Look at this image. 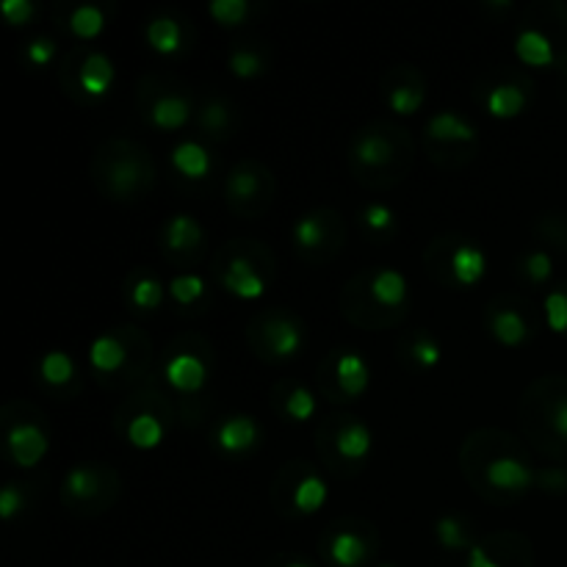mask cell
Masks as SVG:
<instances>
[{
	"label": "cell",
	"mask_w": 567,
	"mask_h": 567,
	"mask_svg": "<svg viewBox=\"0 0 567 567\" xmlns=\"http://www.w3.org/2000/svg\"><path fill=\"white\" fill-rule=\"evenodd\" d=\"M327 501V485L321 482L319 476H308V479H302L299 488L293 490V504L299 512L304 515H311V512H319Z\"/></svg>",
	"instance_id": "20"
},
{
	"label": "cell",
	"mask_w": 567,
	"mask_h": 567,
	"mask_svg": "<svg viewBox=\"0 0 567 567\" xmlns=\"http://www.w3.org/2000/svg\"><path fill=\"white\" fill-rule=\"evenodd\" d=\"M266 335H269L272 352L277 358H293L299 352V346H302V332L296 330V324H291L285 319L272 321L269 330H266Z\"/></svg>",
	"instance_id": "17"
},
{
	"label": "cell",
	"mask_w": 567,
	"mask_h": 567,
	"mask_svg": "<svg viewBox=\"0 0 567 567\" xmlns=\"http://www.w3.org/2000/svg\"><path fill=\"white\" fill-rule=\"evenodd\" d=\"M225 288L230 293H236L238 299H257V296H264V291H266L260 274L252 269V264H249V260H244V257H236L233 264L228 266Z\"/></svg>",
	"instance_id": "3"
},
{
	"label": "cell",
	"mask_w": 567,
	"mask_h": 567,
	"mask_svg": "<svg viewBox=\"0 0 567 567\" xmlns=\"http://www.w3.org/2000/svg\"><path fill=\"white\" fill-rule=\"evenodd\" d=\"M335 376L346 396H360L368 387V366L360 355H340L335 363Z\"/></svg>",
	"instance_id": "6"
},
{
	"label": "cell",
	"mask_w": 567,
	"mask_h": 567,
	"mask_svg": "<svg viewBox=\"0 0 567 567\" xmlns=\"http://www.w3.org/2000/svg\"><path fill=\"white\" fill-rule=\"evenodd\" d=\"M394 158V147L387 144V139L382 136H366L358 144V161L366 166H382Z\"/></svg>",
	"instance_id": "25"
},
{
	"label": "cell",
	"mask_w": 567,
	"mask_h": 567,
	"mask_svg": "<svg viewBox=\"0 0 567 567\" xmlns=\"http://www.w3.org/2000/svg\"><path fill=\"white\" fill-rule=\"evenodd\" d=\"M293 236H296V241H299L302 246H319L321 238H324V228H321L319 219H302V222L296 225Z\"/></svg>",
	"instance_id": "35"
},
{
	"label": "cell",
	"mask_w": 567,
	"mask_h": 567,
	"mask_svg": "<svg viewBox=\"0 0 567 567\" xmlns=\"http://www.w3.org/2000/svg\"><path fill=\"white\" fill-rule=\"evenodd\" d=\"M72 374H75V366L64 352H51V355H45V360H42V376H45V382H51V385H67L72 379Z\"/></svg>",
	"instance_id": "26"
},
{
	"label": "cell",
	"mask_w": 567,
	"mask_h": 567,
	"mask_svg": "<svg viewBox=\"0 0 567 567\" xmlns=\"http://www.w3.org/2000/svg\"><path fill=\"white\" fill-rule=\"evenodd\" d=\"M111 183H114V189H116V191L130 189V186L136 183V166H134V163H119V166L114 169V178H111Z\"/></svg>",
	"instance_id": "44"
},
{
	"label": "cell",
	"mask_w": 567,
	"mask_h": 567,
	"mask_svg": "<svg viewBox=\"0 0 567 567\" xmlns=\"http://www.w3.org/2000/svg\"><path fill=\"white\" fill-rule=\"evenodd\" d=\"M332 559L335 564L340 567H358L363 559H366V545L358 534H349V532H340L335 540H332Z\"/></svg>",
	"instance_id": "21"
},
{
	"label": "cell",
	"mask_w": 567,
	"mask_h": 567,
	"mask_svg": "<svg viewBox=\"0 0 567 567\" xmlns=\"http://www.w3.org/2000/svg\"><path fill=\"white\" fill-rule=\"evenodd\" d=\"M382 567H390V564H382Z\"/></svg>",
	"instance_id": "49"
},
{
	"label": "cell",
	"mask_w": 567,
	"mask_h": 567,
	"mask_svg": "<svg viewBox=\"0 0 567 567\" xmlns=\"http://www.w3.org/2000/svg\"><path fill=\"white\" fill-rule=\"evenodd\" d=\"M429 136L441 142H473L476 130L457 114H438L429 119Z\"/></svg>",
	"instance_id": "12"
},
{
	"label": "cell",
	"mask_w": 567,
	"mask_h": 567,
	"mask_svg": "<svg viewBox=\"0 0 567 567\" xmlns=\"http://www.w3.org/2000/svg\"><path fill=\"white\" fill-rule=\"evenodd\" d=\"M526 106V95H523L517 86H496V89L488 95V111L496 119H512L523 111Z\"/></svg>",
	"instance_id": "13"
},
{
	"label": "cell",
	"mask_w": 567,
	"mask_h": 567,
	"mask_svg": "<svg viewBox=\"0 0 567 567\" xmlns=\"http://www.w3.org/2000/svg\"><path fill=\"white\" fill-rule=\"evenodd\" d=\"M438 540L446 545V548H462L465 545V534H462V526L454 520V517H441L438 520Z\"/></svg>",
	"instance_id": "34"
},
{
	"label": "cell",
	"mask_w": 567,
	"mask_h": 567,
	"mask_svg": "<svg viewBox=\"0 0 567 567\" xmlns=\"http://www.w3.org/2000/svg\"><path fill=\"white\" fill-rule=\"evenodd\" d=\"M423 103V92H418L415 86H399V89L390 92V108L402 116H410L421 108Z\"/></svg>",
	"instance_id": "29"
},
{
	"label": "cell",
	"mask_w": 567,
	"mask_h": 567,
	"mask_svg": "<svg viewBox=\"0 0 567 567\" xmlns=\"http://www.w3.org/2000/svg\"><path fill=\"white\" fill-rule=\"evenodd\" d=\"M103 25H106V20L98 6H78L70 17V28L80 39H95L103 31Z\"/></svg>",
	"instance_id": "24"
},
{
	"label": "cell",
	"mask_w": 567,
	"mask_h": 567,
	"mask_svg": "<svg viewBox=\"0 0 567 567\" xmlns=\"http://www.w3.org/2000/svg\"><path fill=\"white\" fill-rule=\"evenodd\" d=\"M191 108L183 98H161L155 106H153V122L163 130H174L186 125Z\"/></svg>",
	"instance_id": "19"
},
{
	"label": "cell",
	"mask_w": 567,
	"mask_h": 567,
	"mask_svg": "<svg viewBox=\"0 0 567 567\" xmlns=\"http://www.w3.org/2000/svg\"><path fill=\"white\" fill-rule=\"evenodd\" d=\"M200 225L191 219V216H174L166 228V241L172 249H189L200 241Z\"/></svg>",
	"instance_id": "22"
},
{
	"label": "cell",
	"mask_w": 567,
	"mask_h": 567,
	"mask_svg": "<svg viewBox=\"0 0 567 567\" xmlns=\"http://www.w3.org/2000/svg\"><path fill=\"white\" fill-rule=\"evenodd\" d=\"M0 9H4V17L12 25H25L33 17V4H31V0H6Z\"/></svg>",
	"instance_id": "36"
},
{
	"label": "cell",
	"mask_w": 567,
	"mask_h": 567,
	"mask_svg": "<svg viewBox=\"0 0 567 567\" xmlns=\"http://www.w3.org/2000/svg\"><path fill=\"white\" fill-rule=\"evenodd\" d=\"M485 252L476 249V246H460L454 255H451V272L457 277V283L462 285H473L485 277Z\"/></svg>",
	"instance_id": "9"
},
{
	"label": "cell",
	"mask_w": 567,
	"mask_h": 567,
	"mask_svg": "<svg viewBox=\"0 0 567 567\" xmlns=\"http://www.w3.org/2000/svg\"><path fill=\"white\" fill-rule=\"evenodd\" d=\"M161 299H163V288H161V283H158V280H153V277H142V280L134 285V302L139 304V308H144V311L158 308Z\"/></svg>",
	"instance_id": "33"
},
{
	"label": "cell",
	"mask_w": 567,
	"mask_h": 567,
	"mask_svg": "<svg viewBox=\"0 0 567 567\" xmlns=\"http://www.w3.org/2000/svg\"><path fill=\"white\" fill-rule=\"evenodd\" d=\"M255 438H257V426L246 415H236V418L225 421L219 429V446L230 454L246 451L255 443Z\"/></svg>",
	"instance_id": "8"
},
{
	"label": "cell",
	"mask_w": 567,
	"mask_h": 567,
	"mask_svg": "<svg viewBox=\"0 0 567 567\" xmlns=\"http://www.w3.org/2000/svg\"><path fill=\"white\" fill-rule=\"evenodd\" d=\"M413 355H415V360L421 363V366H426V368H432V366H438L441 363V349H438V343H432V340H418L415 346H413Z\"/></svg>",
	"instance_id": "38"
},
{
	"label": "cell",
	"mask_w": 567,
	"mask_h": 567,
	"mask_svg": "<svg viewBox=\"0 0 567 567\" xmlns=\"http://www.w3.org/2000/svg\"><path fill=\"white\" fill-rule=\"evenodd\" d=\"M493 332L501 343L517 346L523 338H526V321H523V316L515 313V311H501L493 319Z\"/></svg>",
	"instance_id": "23"
},
{
	"label": "cell",
	"mask_w": 567,
	"mask_h": 567,
	"mask_svg": "<svg viewBox=\"0 0 567 567\" xmlns=\"http://www.w3.org/2000/svg\"><path fill=\"white\" fill-rule=\"evenodd\" d=\"M468 567H501V564H496V562L485 553V548L473 545V548H470V556H468Z\"/></svg>",
	"instance_id": "46"
},
{
	"label": "cell",
	"mask_w": 567,
	"mask_h": 567,
	"mask_svg": "<svg viewBox=\"0 0 567 567\" xmlns=\"http://www.w3.org/2000/svg\"><path fill=\"white\" fill-rule=\"evenodd\" d=\"M230 191L236 197L246 200V197H252L257 191V178H255L252 172H236L233 178H230Z\"/></svg>",
	"instance_id": "41"
},
{
	"label": "cell",
	"mask_w": 567,
	"mask_h": 567,
	"mask_svg": "<svg viewBox=\"0 0 567 567\" xmlns=\"http://www.w3.org/2000/svg\"><path fill=\"white\" fill-rule=\"evenodd\" d=\"M488 482L501 490H526L532 485V470L520 460L501 457L488 465Z\"/></svg>",
	"instance_id": "4"
},
{
	"label": "cell",
	"mask_w": 567,
	"mask_h": 567,
	"mask_svg": "<svg viewBox=\"0 0 567 567\" xmlns=\"http://www.w3.org/2000/svg\"><path fill=\"white\" fill-rule=\"evenodd\" d=\"M338 454L346 460H360L371 451V432L363 423H349L338 432Z\"/></svg>",
	"instance_id": "14"
},
{
	"label": "cell",
	"mask_w": 567,
	"mask_h": 567,
	"mask_svg": "<svg viewBox=\"0 0 567 567\" xmlns=\"http://www.w3.org/2000/svg\"><path fill=\"white\" fill-rule=\"evenodd\" d=\"M23 509V496L17 488H6L4 493H0V517H14L17 512Z\"/></svg>",
	"instance_id": "43"
},
{
	"label": "cell",
	"mask_w": 567,
	"mask_h": 567,
	"mask_svg": "<svg viewBox=\"0 0 567 567\" xmlns=\"http://www.w3.org/2000/svg\"><path fill=\"white\" fill-rule=\"evenodd\" d=\"M371 293L379 304H385V308H396V304H402L407 296V280L394 269H385L374 277Z\"/></svg>",
	"instance_id": "11"
},
{
	"label": "cell",
	"mask_w": 567,
	"mask_h": 567,
	"mask_svg": "<svg viewBox=\"0 0 567 567\" xmlns=\"http://www.w3.org/2000/svg\"><path fill=\"white\" fill-rule=\"evenodd\" d=\"M553 429L562 434V438H567V402L556 404V410H553Z\"/></svg>",
	"instance_id": "47"
},
{
	"label": "cell",
	"mask_w": 567,
	"mask_h": 567,
	"mask_svg": "<svg viewBox=\"0 0 567 567\" xmlns=\"http://www.w3.org/2000/svg\"><path fill=\"white\" fill-rule=\"evenodd\" d=\"M288 567H308V564H302V562H293V564H288Z\"/></svg>",
	"instance_id": "48"
},
{
	"label": "cell",
	"mask_w": 567,
	"mask_h": 567,
	"mask_svg": "<svg viewBox=\"0 0 567 567\" xmlns=\"http://www.w3.org/2000/svg\"><path fill=\"white\" fill-rule=\"evenodd\" d=\"M285 410L296 421H308L316 413V399H313V394H311L308 387H293V394L288 396Z\"/></svg>",
	"instance_id": "32"
},
{
	"label": "cell",
	"mask_w": 567,
	"mask_h": 567,
	"mask_svg": "<svg viewBox=\"0 0 567 567\" xmlns=\"http://www.w3.org/2000/svg\"><path fill=\"white\" fill-rule=\"evenodd\" d=\"M67 490L75 498H92L98 493V476L92 470H86V468H75L67 476Z\"/></svg>",
	"instance_id": "31"
},
{
	"label": "cell",
	"mask_w": 567,
	"mask_h": 567,
	"mask_svg": "<svg viewBox=\"0 0 567 567\" xmlns=\"http://www.w3.org/2000/svg\"><path fill=\"white\" fill-rule=\"evenodd\" d=\"M147 39L155 53L161 56H169V53H178L181 48V25L169 20V17H158L147 25Z\"/></svg>",
	"instance_id": "15"
},
{
	"label": "cell",
	"mask_w": 567,
	"mask_h": 567,
	"mask_svg": "<svg viewBox=\"0 0 567 567\" xmlns=\"http://www.w3.org/2000/svg\"><path fill=\"white\" fill-rule=\"evenodd\" d=\"M551 257L545 255V252H534V255H529V260H526V272H529V277L532 280H537V283H543V280H548L551 277Z\"/></svg>",
	"instance_id": "39"
},
{
	"label": "cell",
	"mask_w": 567,
	"mask_h": 567,
	"mask_svg": "<svg viewBox=\"0 0 567 567\" xmlns=\"http://www.w3.org/2000/svg\"><path fill=\"white\" fill-rule=\"evenodd\" d=\"M114 80V67L103 53H92L80 67V86L89 98H103Z\"/></svg>",
	"instance_id": "5"
},
{
	"label": "cell",
	"mask_w": 567,
	"mask_h": 567,
	"mask_svg": "<svg viewBox=\"0 0 567 567\" xmlns=\"http://www.w3.org/2000/svg\"><path fill=\"white\" fill-rule=\"evenodd\" d=\"M202 119H205L208 127H222L228 122V111H225V106L213 103V106H208V111L202 114Z\"/></svg>",
	"instance_id": "45"
},
{
	"label": "cell",
	"mask_w": 567,
	"mask_h": 567,
	"mask_svg": "<svg viewBox=\"0 0 567 567\" xmlns=\"http://www.w3.org/2000/svg\"><path fill=\"white\" fill-rule=\"evenodd\" d=\"M366 225L371 230H387L390 225H394V213H390V208H385V205H368L366 208Z\"/></svg>",
	"instance_id": "40"
},
{
	"label": "cell",
	"mask_w": 567,
	"mask_h": 567,
	"mask_svg": "<svg viewBox=\"0 0 567 567\" xmlns=\"http://www.w3.org/2000/svg\"><path fill=\"white\" fill-rule=\"evenodd\" d=\"M545 319H548V327L553 332L567 330V293L553 291V293L545 296Z\"/></svg>",
	"instance_id": "30"
},
{
	"label": "cell",
	"mask_w": 567,
	"mask_h": 567,
	"mask_svg": "<svg viewBox=\"0 0 567 567\" xmlns=\"http://www.w3.org/2000/svg\"><path fill=\"white\" fill-rule=\"evenodd\" d=\"M249 12L246 0H213L210 4V17L222 25H238Z\"/></svg>",
	"instance_id": "27"
},
{
	"label": "cell",
	"mask_w": 567,
	"mask_h": 567,
	"mask_svg": "<svg viewBox=\"0 0 567 567\" xmlns=\"http://www.w3.org/2000/svg\"><path fill=\"white\" fill-rule=\"evenodd\" d=\"M9 451L17 460V465L33 468L42 457H45V451H48L45 432H42L39 426H33V423L12 426V432H9Z\"/></svg>",
	"instance_id": "1"
},
{
	"label": "cell",
	"mask_w": 567,
	"mask_h": 567,
	"mask_svg": "<svg viewBox=\"0 0 567 567\" xmlns=\"http://www.w3.org/2000/svg\"><path fill=\"white\" fill-rule=\"evenodd\" d=\"M230 70H233V75H238V78H252V75L260 72V59H257L255 53L238 51V53H233V59H230Z\"/></svg>",
	"instance_id": "37"
},
{
	"label": "cell",
	"mask_w": 567,
	"mask_h": 567,
	"mask_svg": "<svg viewBox=\"0 0 567 567\" xmlns=\"http://www.w3.org/2000/svg\"><path fill=\"white\" fill-rule=\"evenodd\" d=\"M166 382L172 387L183 390V394H194L205 382V366L194 355H178L166 363Z\"/></svg>",
	"instance_id": "2"
},
{
	"label": "cell",
	"mask_w": 567,
	"mask_h": 567,
	"mask_svg": "<svg viewBox=\"0 0 567 567\" xmlns=\"http://www.w3.org/2000/svg\"><path fill=\"white\" fill-rule=\"evenodd\" d=\"M89 358H92V366L98 371H116L122 363H125V346L111 338V335H103L92 343L89 349Z\"/></svg>",
	"instance_id": "18"
},
{
	"label": "cell",
	"mask_w": 567,
	"mask_h": 567,
	"mask_svg": "<svg viewBox=\"0 0 567 567\" xmlns=\"http://www.w3.org/2000/svg\"><path fill=\"white\" fill-rule=\"evenodd\" d=\"M172 163L178 166V172H183L186 178L200 181V178H205L208 169H210V155H208V150H205L202 144H197V142H183L181 147H174Z\"/></svg>",
	"instance_id": "10"
},
{
	"label": "cell",
	"mask_w": 567,
	"mask_h": 567,
	"mask_svg": "<svg viewBox=\"0 0 567 567\" xmlns=\"http://www.w3.org/2000/svg\"><path fill=\"white\" fill-rule=\"evenodd\" d=\"M53 53H56V45L51 39H36V42H31V45H28V59L36 67H45L53 59Z\"/></svg>",
	"instance_id": "42"
},
{
	"label": "cell",
	"mask_w": 567,
	"mask_h": 567,
	"mask_svg": "<svg viewBox=\"0 0 567 567\" xmlns=\"http://www.w3.org/2000/svg\"><path fill=\"white\" fill-rule=\"evenodd\" d=\"M127 438H130V443H134L136 449L150 451V449L161 446V441H163V426H161V421L155 415L144 413V415H136L134 421H130Z\"/></svg>",
	"instance_id": "16"
},
{
	"label": "cell",
	"mask_w": 567,
	"mask_h": 567,
	"mask_svg": "<svg viewBox=\"0 0 567 567\" xmlns=\"http://www.w3.org/2000/svg\"><path fill=\"white\" fill-rule=\"evenodd\" d=\"M202 291H205V283L197 274H183V277H174L169 283V293L178 299L181 304H191L194 299L202 296Z\"/></svg>",
	"instance_id": "28"
},
{
	"label": "cell",
	"mask_w": 567,
	"mask_h": 567,
	"mask_svg": "<svg viewBox=\"0 0 567 567\" xmlns=\"http://www.w3.org/2000/svg\"><path fill=\"white\" fill-rule=\"evenodd\" d=\"M515 53L523 64H529V67H548L553 61L551 39L540 31H523L515 42Z\"/></svg>",
	"instance_id": "7"
}]
</instances>
